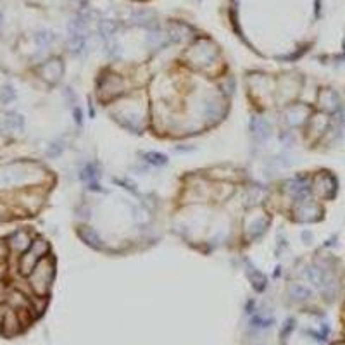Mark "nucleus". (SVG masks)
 <instances>
[{"label": "nucleus", "instance_id": "0eeeda50", "mask_svg": "<svg viewBox=\"0 0 345 345\" xmlns=\"http://www.w3.org/2000/svg\"><path fill=\"white\" fill-rule=\"evenodd\" d=\"M81 237L85 238L88 245L95 247V249H99V247H100V238H99V235H97L95 231H92V230H83V231H81Z\"/></svg>", "mask_w": 345, "mask_h": 345}, {"label": "nucleus", "instance_id": "423d86ee", "mask_svg": "<svg viewBox=\"0 0 345 345\" xmlns=\"http://www.w3.org/2000/svg\"><path fill=\"white\" fill-rule=\"evenodd\" d=\"M292 187H290V192H292L293 195H297V197H302V195H306L307 192H309V188H307V185L304 183L302 180H295L292 181Z\"/></svg>", "mask_w": 345, "mask_h": 345}, {"label": "nucleus", "instance_id": "f257e3e1", "mask_svg": "<svg viewBox=\"0 0 345 345\" xmlns=\"http://www.w3.org/2000/svg\"><path fill=\"white\" fill-rule=\"evenodd\" d=\"M47 252V243L43 240H35L31 243V249L21 257L19 261V268H21V273L23 275H31L33 270L36 268V263L40 261L42 254Z\"/></svg>", "mask_w": 345, "mask_h": 345}, {"label": "nucleus", "instance_id": "f03ea898", "mask_svg": "<svg viewBox=\"0 0 345 345\" xmlns=\"http://www.w3.org/2000/svg\"><path fill=\"white\" fill-rule=\"evenodd\" d=\"M52 275H54V271H52V263H50V261L38 264V266L35 268L33 273H31V283H33L36 292L38 293L45 292L50 279H52Z\"/></svg>", "mask_w": 345, "mask_h": 345}, {"label": "nucleus", "instance_id": "20e7f679", "mask_svg": "<svg viewBox=\"0 0 345 345\" xmlns=\"http://www.w3.org/2000/svg\"><path fill=\"white\" fill-rule=\"evenodd\" d=\"M97 176H99V173H97V168L93 164H86L85 168H83V173H81V178L86 181L88 185H92L93 190H99V185H97Z\"/></svg>", "mask_w": 345, "mask_h": 345}, {"label": "nucleus", "instance_id": "7ed1b4c3", "mask_svg": "<svg viewBox=\"0 0 345 345\" xmlns=\"http://www.w3.org/2000/svg\"><path fill=\"white\" fill-rule=\"evenodd\" d=\"M250 130H252L254 137L259 138V140H263V138H266L270 135V125L261 118H252V121H250Z\"/></svg>", "mask_w": 345, "mask_h": 345}, {"label": "nucleus", "instance_id": "39448f33", "mask_svg": "<svg viewBox=\"0 0 345 345\" xmlns=\"http://www.w3.org/2000/svg\"><path fill=\"white\" fill-rule=\"evenodd\" d=\"M143 159H145L147 162H150V164H154V166H164L166 162H168L166 155L159 154V152H145V154H143Z\"/></svg>", "mask_w": 345, "mask_h": 345}]
</instances>
